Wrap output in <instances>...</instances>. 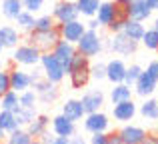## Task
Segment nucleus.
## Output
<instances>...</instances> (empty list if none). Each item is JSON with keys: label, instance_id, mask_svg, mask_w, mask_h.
Segmentation results:
<instances>
[{"label": "nucleus", "instance_id": "nucleus-12", "mask_svg": "<svg viewBox=\"0 0 158 144\" xmlns=\"http://www.w3.org/2000/svg\"><path fill=\"white\" fill-rule=\"evenodd\" d=\"M122 8H124L126 18L138 20V22H146V20L152 16V10L148 8L146 0H132L130 4H126V6H122Z\"/></svg>", "mask_w": 158, "mask_h": 144}, {"label": "nucleus", "instance_id": "nucleus-56", "mask_svg": "<svg viewBox=\"0 0 158 144\" xmlns=\"http://www.w3.org/2000/svg\"><path fill=\"white\" fill-rule=\"evenodd\" d=\"M0 70H2V60H0Z\"/></svg>", "mask_w": 158, "mask_h": 144}, {"label": "nucleus", "instance_id": "nucleus-9", "mask_svg": "<svg viewBox=\"0 0 158 144\" xmlns=\"http://www.w3.org/2000/svg\"><path fill=\"white\" fill-rule=\"evenodd\" d=\"M32 88H34L36 96H38V102H42V104H46V106L54 104V102L58 100V96H60L58 84H52L46 78H40V80L32 82Z\"/></svg>", "mask_w": 158, "mask_h": 144}, {"label": "nucleus", "instance_id": "nucleus-42", "mask_svg": "<svg viewBox=\"0 0 158 144\" xmlns=\"http://www.w3.org/2000/svg\"><path fill=\"white\" fill-rule=\"evenodd\" d=\"M88 144H108V134H106V132H96V134H92Z\"/></svg>", "mask_w": 158, "mask_h": 144}, {"label": "nucleus", "instance_id": "nucleus-11", "mask_svg": "<svg viewBox=\"0 0 158 144\" xmlns=\"http://www.w3.org/2000/svg\"><path fill=\"white\" fill-rule=\"evenodd\" d=\"M84 130L90 134H96V132H108V128H110V118H108V114L104 112H90L86 114L84 118Z\"/></svg>", "mask_w": 158, "mask_h": 144}, {"label": "nucleus", "instance_id": "nucleus-48", "mask_svg": "<svg viewBox=\"0 0 158 144\" xmlns=\"http://www.w3.org/2000/svg\"><path fill=\"white\" fill-rule=\"evenodd\" d=\"M52 144H70V138H66V136H56Z\"/></svg>", "mask_w": 158, "mask_h": 144}, {"label": "nucleus", "instance_id": "nucleus-36", "mask_svg": "<svg viewBox=\"0 0 158 144\" xmlns=\"http://www.w3.org/2000/svg\"><path fill=\"white\" fill-rule=\"evenodd\" d=\"M140 74H142V66H140V64H130V66L126 68V74H124V84L132 86L138 80Z\"/></svg>", "mask_w": 158, "mask_h": 144}, {"label": "nucleus", "instance_id": "nucleus-53", "mask_svg": "<svg viewBox=\"0 0 158 144\" xmlns=\"http://www.w3.org/2000/svg\"><path fill=\"white\" fill-rule=\"evenodd\" d=\"M152 28H154V30L158 32V16H156V18H154V26H152Z\"/></svg>", "mask_w": 158, "mask_h": 144}, {"label": "nucleus", "instance_id": "nucleus-14", "mask_svg": "<svg viewBox=\"0 0 158 144\" xmlns=\"http://www.w3.org/2000/svg\"><path fill=\"white\" fill-rule=\"evenodd\" d=\"M50 126H52V132L56 136H66V138H72L76 134V122L68 120L64 114H58V116L50 118Z\"/></svg>", "mask_w": 158, "mask_h": 144}, {"label": "nucleus", "instance_id": "nucleus-46", "mask_svg": "<svg viewBox=\"0 0 158 144\" xmlns=\"http://www.w3.org/2000/svg\"><path fill=\"white\" fill-rule=\"evenodd\" d=\"M54 138H56V134H50V132L46 130V132H44L42 136L38 138V140H40V144H52V142H54Z\"/></svg>", "mask_w": 158, "mask_h": 144}, {"label": "nucleus", "instance_id": "nucleus-37", "mask_svg": "<svg viewBox=\"0 0 158 144\" xmlns=\"http://www.w3.org/2000/svg\"><path fill=\"white\" fill-rule=\"evenodd\" d=\"M54 26H56V20L52 18V14H42L34 22V30H50Z\"/></svg>", "mask_w": 158, "mask_h": 144}, {"label": "nucleus", "instance_id": "nucleus-24", "mask_svg": "<svg viewBox=\"0 0 158 144\" xmlns=\"http://www.w3.org/2000/svg\"><path fill=\"white\" fill-rule=\"evenodd\" d=\"M132 94H134L132 86L124 84V82H120V84H112L110 100H112V104H118V102H124V100H132Z\"/></svg>", "mask_w": 158, "mask_h": 144}, {"label": "nucleus", "instance_id": "nucleus-7", "mask_svg": "<svg viewBox=\"0 0 158 144\" xmlns=\"http://www.w3.org/2000/svg\"><path fill=\"white\" fill-rule=\"evenodd\" d=\"M118 16H126V14H124V8L118 6L114 0H102L94 18L98 20V24H100V26L108 28V24H112L116 18H118Z\"/></svg>", "mask_w": 158, "mask_h": 144}, {"label": "nucleus", "instance_id": "nucleus-25", "mask_svg": "<svg viewBox=\"0 0 158 144\" xmlns=\"http://www.w3.org/2000/svg\"><path fill=\"white\" fill-rule=\"evenodd\" d=\"M144 30H146V28H144V24H142V22L128 18L126 22H124L122 34H124V36H128L130 40H136V42H140V40H142V36H144Z\"/></svg>", "mask_w": 158, "mask_h": 144}, {"label": "nucleus", "instance_id": "nucleus-2", "mask_svg": "<svg viewBox=\"0 0 158 144\" xmlns=\"http://www.w3.org/2000/svg\"><path fill=\"white\" fill-rule=\"evenodd\" d=\"M40 70H42L44 78L50 80L52 84H60L66 78V68L58 62V58L52 52H42L40 54Z\"/></svg>", "mask_w": 158, "mask_h": 144}, {"label": "nucleus", "instance_id": "nucleus-34", "mask_svg": "<svg viewBox=\"0 0 158 144\" xmlns=\"http://www.w3.org/2000/svg\"><path fill=\"white\" fill-rule=\"evenodd\" d=\"M140 44H142L146 50H158V32L154 30V28H146L144 30V36L142 40H140Z\"/></svg>", "mask_w": 158, "mask_h": 144}, {"label": "nucleus", "instance_id": "nucleus-19", "mask_svg": "<svg viewBox=\"0 0 158 144\" xmlns=\"http://www.w3.org/2000/svg\"><path fill=\"white\" fill-rule=\"evenodd\" d=\"M118 134H120L124 144H140L144 140V136H146V130L142 126H136V124H124L118 130Z\"/></svg>", "mask_w": 158, "mask_h": 144}, {"label": "nucleus", "instance_id": "nucleus-50", "mask_svg": "<svg viewBox=\"0 0 158 144\" xmlns=\"http://www.w3.org/2000/svg\"><path fill=\"white\" fill-rule=\"evenodd\" d=\"M146 4H148V8H150L152 12L158 10V0H146Z\"/></svg>", "mask_w": 158, "mask_h": 144}, {"label": "nucleus", "instance_id": "nucleus-57", "mask_svg": "<svg viewBox=\"0 0 158 144\" xmlns=\"http://www.w3.org/2000/svg\"><path fill=\"white\" fill-rule=\"evenodd\" d=\"M156 52H158V50H156Z\"/></svg>", "mask_w": 158, "mask_h": 144}, {"label": "nucleus", "instance_id": "nucleus-30", "mask_svg": "<svg viewBox=\"0 0 158 144\" xmlns=\"http://www.w3.org/2000/svg\"><path fill=\"white\" fill-rule=\"evenodd\" d=\"M14 22L18 24V30L32 32V30H34V22H36V18H34V14H32V12L22 10V12H20V14L14 18Z\"/></svg>", "mask_w": 158, "mask_h": 144}, {"label": "nucleus", "instance_id": "nucleus-23", "mask_svg": "<svg viewBox=\"0 0 158 144\" xmlns=\"http://www.w3.org/2000/svg\"><path fill=\"white\" fill-rule=\"evenodd\" d=\"M48 126H50V118H48L46 114H36V118L26 126V130L30 132L32 138H40L48 130Z\"/></svg>", "mask_w": 158, "mask_h": 144}, {"label": "nucleus", "instance_id": "nucleus-20", "mask_svg": "<svg viewBox=\"0 0 158 144\" xmlns=\"http://www.w3.org/2000/svg\"><path fill=\"white\" fill-rule=\"evenodd\" d=\"M52 54L58 58V62H60L62 66L68 68L72 56L76 54V44H70V42H66V40H58V44L52 48Z\"/></svg>", "mask_w": 158, "mask_h": 144}, {"label": "nucleus", "instance_id": "nucleus-21", "mask_svg": "<svg viewBox=\"0 0 158 144\" xmlns=\"http://www.w3.org/2000/svg\"><path fill=\"white\" fill-rule=\"evenodd\" d=\"M60 114H64L68 120H72V122H78V120H82V118L86 116V112H84V106H82V102L78 100V98H68V100L62 104V112Z\"/></svg>", "mask_w": 158, "mask_h": 144}, {"label": "nucleus", "instance_id": "nucleus-32", "mask_svg": "<svg viewBox=\"0 0 158 144\" xmlns=\"http://www.w3.org/2000/svg\"><path fill=\"white\" fill-rule=\"evenodd\" d=\"M30 142H32L30 132H28L26 128H22V126L6 136V144H30Z\"/></svg>", "mask_w": 158, "mask_h": 144}, {"label": "nucleus", "instance_id": "nucleus-5", "mask_svg": "<svg viewBox=\"0 0 158 144\" xmlns=\"http://www.w3.org/2000/svg\"><path fill=\"white\" fill-rule=\"evenodd\" d=\"M60 40V32L54 26L50 30H32L28 32V42L32 46H36L40 52H52V48L58 44Z\"/></svg>", "mask_w": 158, "mask_h": 144}, {"label": "nucleus", "instance_id": "nucleus-44", "mask_svg": "<svg viewBox=\"0 0 158 144\" xmlns=\"http://www.w3.org/2000/svg\"><path fill=\"white\" fill-rule=\"evenodd\" d=\"M140 144H158V132H146V136Z\"/></svg>", "mask_w": 158, "mask_h": 144}, {"label": "nucleus", "instance_id": "nucleus-38", "mask_svg": "<svg viewBox=\"0 0 158 144\" xmlns=\"http://www.w3.org/2000/svg\"><path fill=\"white\" fill-rule=\"evenodd\" d=\"M90 76L94 80H106V62L90 64Z\"/></svg>", "mask_w": 158, "mask_h": 144}, {"label": "nucleus", "instance_id": "nucleus-18", "mask_svg": "<svg viewBox=\"0 0 158 144\" xmlns=\"http://www.w3.org/2000/svg\"><path fill=\"white\" fill-rule=\"evenodd\" d=\"M82 106H84V112L90 114V112H98V110L102 108V104H104V92H102L100 88L98 90H88V92H84V96L80 98Z\"/></svg>", "mask_w": 158, "mask_h": 144}, {"label": "nucleus", "instance_id": "nucleus-16", "mask_svg": "<svg viewBox=\"0 0 158 144\" xmlns=\"http://www.w3.org/2000/svg\"><path fill=\"white\" fill-rule=\"evenodd\" d=\"M156 86H158V82L154 80V78L150 76L146 70H142V74L138 76V80L132 84V90H134L138 96H142V98H148V96H152L154 94V90H156Z\"/></svg>", "mask_w": 158, "mask_h": 144}, {"label": "nucleus", "instance_id": "nucleus-10", "mask_svg": "<svg viewBox=\"0 0 158 144\" xmlns=\"http://www.w3.org/2000/svg\"><path fill=\"white\" fill-rule=\"evenodd\" d=\"M78 16H80V12H78V6L74 0H56L52 8V18L56 20V24L76 20Z\"/></svg>", "mask_w": 158, "mask_h": 144}, {"label": "nucleus", "instance_id": "nucleus-13", "mask_svg": "<svg viewBox=\"0 0 158 144\" xmlns=\"http://www.w3.org/2000/svg\"><path fill=\"white\" fill-rule=\"evenodd\" d=\"M136 112H138V108H136V104L132 100H124V102H118V104H112V116L120 124H128L136 116Z\"/></svg>", "mask_w": 158, "mask_h": 144}, {"label": "nucleus", "instance_id": "nucleus-26", "mask_svg": "<svg viewBox=\"0 0 158 144\" xmlns=\"http://www.w3.org/2000/svg\"><path fill=\"white\" fill-rule=\"evenodd\" d=\"M22 10H24L22 0H2V4H0V12L8 20H14Z\"/></svg>", "mask_w": 158, "mask_h": 144}, {"label": "nucleus", "instance_id": "nucleus-15", "mask_svg": "<svg viewBox=\"0 0 158 144\" xmlns=\"http://www.w3.org/2000/svg\"><path fill=\"white\" fill-rule=\"evenodd\" d=\"M10 90H16V92H24V90L32 88V76L30 72L22 70V68H10Z\"/></svg>", "mask_w": 158, "mask_h": 144}, {"label": "nucleus", "instance_id": "nucleus-49", "mask_svg": "<svg viewBox=\"0 0 158 144\" xmlns=\"http://www.w3.org/2000/svg\"><path fill=\"white\" fill-rule=\"evenodd\" d=\"M70 144H88L84 140V138H80V136H72L70 138Z\"/></svg>", "mask_w": 158, "mask_h": 144}, {"label": "nucleus", "instance_id": "nucleus-43", "mask_svg": "<svg viewBox=\"0 0 158 144\" xmlns=\"http://www.w3.org/2000/svg\"><path fill=\"white\" fill-rule=\"evenodd\" d=\"M146 72H148V74H150V76L158 82V58H156V60H152V62L146 66Z\"/></svg>", "mask_w": 158, "mask_h": 144}, {"label": "nucleus", "instance_id": "nucleus-28", "mask_svg": "<svg viewBox=\"0 0 158 144\" xmlns=\"http://www.w3.org/2000/svg\"><path fill=\"white\" fill-rule=\"evenodd\" d=\"M74 2H76L78 12H80L82 16H86V18H94L102 0H74Z\"/></svg>", "mask_w": 158, "mask_h": 144}, {"label": "nucleus", "instance_id": "nucleus-40", "mask_svg": "<svg viewBox=\"0 0 158 144\" xmlns=\"http://www.w3.org/2000/svg\"><path fill=\"white\" fill-rule=\"evenodd\" d=\"M10 90V72L8 70H0V96H2L4 92H8Z\"/></svg>", "mask_w": 158, "mask_h": 144}, {"label": "nucleus", "instance_id": "nucleus-27", "mask_svg": "<svg viewBox=\"0 0 158 144\" xmlns=\"http://www.w3.org/2000/svg\"><path fill=\"white\" fill-rule=\"evenodd\" d=\"M138 112L142 114V118L146 120H158V100L156 98H144V102L140 104Z\"/></svg>", "mask_w": 158, "mask_h": 144}, {"label": "nucleus", "instance_id": "nucleus-54", "mask_svg": "<svg viewBox=\"0 0 158 144\" xmlns=\"http://www.w3.org/2000/svg\"><path fill=\"white\" fill-rule=\"evenodd\" d=\"M30 144H40V140H38V138H32V142Z\"/></svg>", "mask_w": 158, "mask_h": 144}, {"label": "nucleus", "instance_id": "nucleus-3", "mask_svg": "<svg viewBox=\"0 0 158 144\" xmlns=\"http://www.w3.org/2000/svg\"><path fill=\"white\" fill-rule=\"evenodd\" d=\"M76 50L80 54L94 58V56H100V52L104 50V38L98 34V30H88L82 34V38L76 42Z\"/></svg>", "mask_w": 158, "mask_h": 144}, {"label": "nucleus", "instance_id": "nucleus-39", "mask_svg": "<svg viewBox=\"0 0 158 144\" xmlns=\"http://www.w3.org/2000/svg\"><path fill=\"white\" fill-rule=\"evenodd\" d=\"M44 2H46V0H22V6H24V10H28V12H32V14H36V12L42 10Z\"/></svg>", "mask_w": 158, "mask_h": 144}, {"label": "nucleus", "instance_id": "nucleus-45", "mask_svg": "<svg viewBox=\"0 0 158 144\" xmlns=\"http://www.w3.org/2000/svg\"><path fill=\"white\" fill-rule=\"evenodd\" d=\"M108 134V144H124L118 132H106Z\"/></svg>", "mask_w": 158, "mask_h": 144}, {"label": "nucleus", "instance_id": "nucleus-31", "mask_svg": "<svg viewBox=\"0 0 158 144\" xmlns=\"http://www.w3.org/2000/svg\"><path fill=\"white\" fill-rule=\"evenodd\" d=\"M0 128L6 134H10V132H14L16 128H20L16 118H14V112H10V110H0Z\"/></svg>", "mask_w": 158, "mask_h": 144}, {"label": "nucleus", "instance_id": "nucleus-22", "mask_svg": "<svg viewBox=\"0 0 158 144\" xmlns=\"http://www.w3.org/2000/svg\"><path fill=\"white\" fill-rule=\"evenodd\" d=\"M20 30L14 26H0V44L4 48H16L20 44Z\"/></svg>", "mask_w": 158, "mask_h": 144}, {"label": "nucleus", "instance_id": "nucleus-1", "mask_svg": "<svg viewBox=\"0 0 158 144\" xmlns=\"http://www.w3.org/2000/svg\"><path fill=\"white\" fill-rule=\"evenodd\" d=\"M66 74H68V80H70V86L74 90H82L88 86L90 82V58L76 50V54L72 56L68 68H66Z\"/></svg>", "mask_w": 158, "mask_h": 144}, {"label": "nucleus", "instance_id": "nucleus-8", "mask_svg": "<svg viewBox=\"0 0 158 144\" xmlns=\"http://www.w3.org/2000/svg\"><path fill=\"white\" fill-rule=\"evenodd\" d=\"M58 32H60V40H66L70 44H76L82 38V34L86 32V22H82L80 18L70 20V22H60L56 24Z\"/></svg>", "mask_w": 158, "mask_h": 144}, {"label": "nucleus", "instance_id": "nucleus-41", "mask_svg": "<svg viewBox=\"0 0 158 144\" xmlns=\"http://www.w3.org/2000/svg\"><path fill=\"white\" fill-rule=\"evenodd\" d=\"M126 16H118V18L114 20L112 24H108V32L110 34H116V32H122V28H124V22H126Z\"/></svg>", "mask_w": 158, "mask_h": 144}, {"label": "nucleus", "instance_id": "nucleus-6", "mask_svg": "<svg viewBox=\"0 0 158 144\" xmlns=\"http://www.w3.org/2000/svg\"><path fill=\"white\" fill-rule=\"evenodd\" d=\"M40 54H42V52L36 46H32L30 42H24V44H18V46L14 48L12 60H14V64H18V66H36V64H40Z\"/></svg>", "mask_w": 158, "mask_h": 144}, {"label": "nucleus", "instance_id": "nucleus-29", "mask_svg": "<svg viewBox=\"0 0 158 144\" xmlns=\"http://www.w3.org/2000/svg\"><path fill=\"white\" fill-rule=\"evenodd\" d=\"M36 108H24V106H18V108L14 110V118H16V122H18V126H28L32 120L36 118Z\"/></svg>", "mask_w": 158, "mask_h": 144}, {"label": "nucleus", "instance_id": "nucleus-51", "mask_svg": "<svg viewBox=\"0 0 158 144\" xmlns=\"http://www.w3.org/2000/svg\"><path fill=\"white\" fill-rule=\"evenodd\" d=\"M116 4H118V6H126V4H130L132 0H114Z\"/></svg>", "mask_w": 158, "mask_h": 144}, {"label": "nucleus", "instance_id": "nucleus-17", "mask_svg": "<svg viewBox=\"0 0 158 144\" xmlns=\"http://www.w3.org/2000/svg\"><path fill=\"white\" fill-rule=\"evenodd\" d=\"M126 62L122 58H112L106 62V80L112 84H120L124 82V74H126Z\"/></svg>", "mask_w": 158, "mask_h": 144}, {"label": "nucleus", "instance_id": "nucleus-52", "mask_svg": "<svg viewBox=\"0 0 158 144\" xmlns=\"http://www.w3.org/2000/svg\"><path fill=\"white\" fill-rule=\"evenodd\" d=\"M4 138H6V132H4V130H2V128H0V142H2V140H4Z\"/></svg>", "mask_w": 158, "mask_h": 144}, {"label": "nucleus", "instance_id": "nucleus-35", "mask_svg": "<svg viewBox=\"0 0 158 144\" xmlns=\"http://www.w3.org/2000/svg\"><path fill=\"white\" fill-rule=\"evenodd\" d=\"M18 102L20 106H24V108H36V104H38V96H36L34 90H24V92L18 94Z\"/></svg>", "mask_w": 158, "mask_h": 144}, {"label": "nucleus", "instance_id": "nucleus-55", "mask_svg": "<svg viewBox=\"0 0 158 144\" xmlns=\"http://www.w3.org/2000/svg\"><path fill=\"white\" fill-rule=\"evenodd\" d=\"M2 50H4V46H2V44H0V56H2Z\"/></svg>", "mask_w": 158, "mask_h": 144}, {"label": "nucleus", "instance_id": "nucleus-47", "mask_svg": "<svg viewBox=\"0 0 158 144\" xmlns=\"http://www.w3.org/2000/svg\"><path fill=\"white\" fill-rule=\"evenodd\" d=\"M86 28H88V30H98V28H100V24H98L96 18H90L88 22H86Z\"/></svg>", "mask_w": 158, "mask_h": 144}, {"label": "nucleus", "instance_id": "nucleus-4", "mask_svg": "<svg viewBox=\"0 0 158 144\" xmlns=\"http://www.w3.org/2000/svg\"><path fill=\"white\" fill-rule=\"evenodd\" d=\"M138 44L140 42L130 40L128 36H124L122 32H116V34H112L110 38H104V48L110 50V52H114V54H118V56H132V54H136Z\"/></svg>", "mask_w": 158, "mask_h": 144}, {"label": "nucleus", "instance_id": "nucleus-33", "mask_svg": "<svg viewBox=\"0 0 158 144\" xmlns=\"http://www.w3.org/2000/svg\"><path fill=\"white\" fill-rule=\"evenodd\" d=\"M0 106H2V110H10V112H14V110L20 106L18 92H16V90H8V92H4L2 96H0Z\"/></svg>", "mask_w": 158, "mask_h": 144}]
</instances>
